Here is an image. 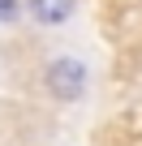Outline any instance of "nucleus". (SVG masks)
<instances>
[{
    "label": "nucleus",
    "instance_id": "1",
    "mask_svg": "<svg viewBox=\"0 0 142 146\" xmlns=\"http://www.w3.org/2000/svg\"><path fill=\"white\" fill-rule=\"evenodd\" d=\"M43 82H47V90H52L60 103H73V99H82V90H86V64L73 60V56H60V60L47 64Z\"/></svg>",
    "mask_w": 142,
    "mask_h": 146
},
{
    "label": "nucleus",
    "instance_id": "2",
    "mask_svg": "<svg viewBox=\"0 0 142 146\" xmlns=\"http://www.w3.org/2000/svg\"><path fill=\"white\" fill-rule=\"evenodd\" d=\"M26 9H30V17L39 26H60V22L73 17L78 0H26Z\"/></svg>",
    "mask_w": 142,
    "mask_h": 146
},
{
    "label": "nucleus",
    "instance_id": "3",
    "mask_svg": "<svg viewBox=\"0 0 142 146\" xmlns=\"http://www.w3.org/2000/svg\"><path fill=\"white\" fill-rule=\"evenodd\" d=\"M17 5H22V0H0V22H13L17 17Z\"/></svg>",
    "mask_w": 142,
    "mask_h": 146
}]
</instances>
